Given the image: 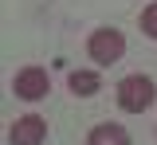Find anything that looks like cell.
I'll return each instance as SVG.
<instances>
[{"mask_svg":"<svg viewBox=\"0 0 157 145\" xmlns=\"http://www.w3.org/2000/svg\"><path fill=\"white\" fill-rule=\"evenodd\" d=\"M86 145H130V133H126V125H118V122H102V125L90 129Z\"/></svg>","mask_w":157,"mask_h":145,"instance_id":"5","label":"cell"},{"mask_svg":"<svg viewBox=\"0 0 157 145\" xmlns=\"http://www.w3.org/2000/svg\"><path fill=\"white\" fill-rule=\"evenodd\" d=\"M141 32H145L149 39H157V0L145 8V12H141Z\"/></svg>","mask_w":157,"mask_h":145,"instance_id":"7","label":"cell"},{"mask_svg":"<svg viewBox=\"0 0 157 145\" xmlns=\"http://www.w3.org/2000/svg\"><path fill=\"white\" fill-rule=\"evenodd\" d=\"M118 106L126 110V114H141V110H149L157 98V86L153 79H145V75H130V79H122L118 83Z\"/></svg>","mask_w":157,"mask_h":145,"instance_id":"1","label":"cell"},{"mask_svg":"<svg viewBox=\"0 0 157 145\" xmlns=\"http://www.w3.org/2000/svg\"><path fill=\"white\" fill-rule=\"evenodd\" d=\"M67 86L75 90L78 98H90V94L102 90V79H98L94 71H71V75H67Z\"/></svg>","mask_w":157,"mask_h":145,"instance_id":"6","label":"cell"},{"mask_svg":"<svg viewBox=\"0 0 157 145\" xmlns=\"http://www.w3.org/2000/svg\"><path fill=\"white\" fill-rule=\"evenodd\" d=\"M43 137H47V122L36 118V114L16 118L12 129H8V141H12V145H43Z\"/></svg>","mask_w":157,"mask_h":145,"instance_id":"4","label":"cell"},{"mask_svg":"<svg viewBox=\"0 0 157 145\" xmlns=\"http://www.w3.org/2000/svg\"><path fill=\"white\" fill-rule=\"evenodd\" d=\"M12 90H16V98H24V102H39V98H47L51 79H47L43 67H24L16 79H12Z\"/></svg>","mask_w":157,"mask_h":145,"instance_id":"3","label":"cell"},{"mask_svg":"<svg viewBox=\"0 0 157 145\" xmlns=\"http://www.w3.org/2000/svg\"><path fill=\"white\" fill-rule=\"evenodd\" d=\"M86 51H90L94 63L106 67V63H118L126 55V39H122L118 28H98V32H90V39H86Z\"/></svg>","mask_w":157,"mask_h":145,"instance_id":"2","label":"cell"}]
</instances>
